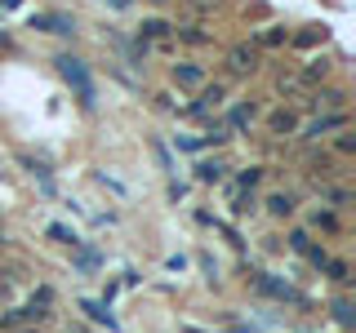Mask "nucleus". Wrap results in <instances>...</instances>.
Instances as JSON below:
<instances>
[{"label": "nucleus", "mask_w": 356, "mask_h": 333, "mask_svg": "<svg viewBox=\"0 0 356 333\" xmlns=\"http://www.w3.org/2000/svg\"><path fill=\"white\" fill-rule=\"evenodd\" d=\"M58 76L76 89V94H81V103H85V107H94V76H89V67H85L81 58L63 53V58H58Z\"/></svg>", "instance_id": "obj_1"}, {"label": "nucleus", "mask_w": 356, "mask_h": 333, "mask_svg": "<svg viewBox=\"0 0 356 333\" xmlns=\"http://www.w3.org/2000/svg\"><path fill=\"white\" fill-rule=\"evenodd\" d=\"M227 67H232L236 76H250L254 67H259V49H254V44H236V49L227 53Z\"/></svg>", "instance_id": "obj_2"}, {"label": "nucleus", "mask_w": 356, "mask_h": 333, "mask_svg": "<svg viewBox=\"0 0 356 333\" xmlns=\"http://www.w3.org/2000/svg\"><path fill=\"white\" fill-rule=\"evenodd\" d=\"M49 307H54V293H49V289H40V293L18 311V316H22V320H49Z\"/></svg>", "instance_id": "obj_3"}, {"label": "nucleus", "mask_w": 356, "mask_h": 333, "mask_svg": "<svg viewBox=\"0 0 356 333\" xmlns=\"http://www.w3.org/2000/svg\"><path fill=\"white\" fill-rule=\"evenodd\" d=\"M250 125H254V107L241 103V107L227 111V125H222V129H236V133H241V129H250Z\"/></svg>", "instance_id": "obj_4"}, {"label": "nucleus", "mask_w": 356, "mask_h": 333, "mask_svg": "<svg viewBox=\"0 0 356 333\" xmlns=\"http://www.w3.org/2000/svg\"><path fill=\"white\" fill-rule=\"evenodd\" d=\"M267 129H272V133H294L298 116H294V111H272V116H267Z\"/></svg>", "instance_id": "obj_5"}, {"label": "nucleus", "mask_w": 356, "mask_h": 333, "mask_svg": "<svg viewBox=\"0 0 356 333\" xmlns=\"http://www.w3.org/2000/svg\"><path fill=\"white\" fill-rule=\"evenodd\" d=\"M339 125H348L343 111H339V116H321V120H312V125H307V138H321V133H330V129H339Z\"/></svg>", "instance_id": "obj_6"}, {"label": "nucleus", "mask_w": 356, "mask_h": 333, "mask_svg": "<svg viewBox=\"0 0 356 333\" xmlns=\"http://www.w3.org/2000/svg\"><path fill=\"white\" fill-rule=\"evenodd\" d=\"M267 209H272L276 218H289V214H294V196H289V191H276L272 200H267Z\"/></svg>", "instance_id": "obj_7"}, {"label": "nucleus", "mask_w": 356, "mask_h": 333, "mask_svg": "<svg viewBox=\"0 0 356 333\" xmlns=\"http://www.w3.org/2000/svg\"><path fill=\"white\" fill-rule=\"evenodd\" d=\"M222 169H227L222 160H200V164H196V178H200V182H218Z\"/></svg>", "instance_id": "obj_8"}, {"label": "nucleus", "mask_w": 356, "mask_h": 333, "mask_svg": "<svg viewBox=\"0 0 356 333\" xmlns=\"http://www.w3.org/2000/svg\"><path fill=\"white\" fill-rule=\"evenodd\" d=\"M330 67H334L330 58H312V62H307V71H303V80H307V85L325 80V76H330Z\"/></svg>", "instance_id": "obj_9"}, {"label": "nucleus", "mask_w": 356, "mask_h": 333, "mask_svg": "<svg viewBox=\"0 0 356 333\" xmlns=\"http://www.w3.org/2000/svg\"><path fill=\"white\" fill-rule=\"evenodd\" d=\"M174 80H178V85H200V80H205V71L187 62V67H174Z\"/></svg>", "instance_id": "obj_10"}, {"label": "nucleus", "mask_w": 356, "mask_h": 333, "mask_svg": "<svg viewBox=\"0 0 356 333\" xmlns=\"http://www.w3.org/2000/svg\"><path fill=\"white\" fill-rule=\"evenodd\" d=\"M222 103V89L214 85V89H205V94H200V103H196V111H209V107H218Z\"/></svg>", "instance_id": "obj_11"}, {"label": "nucleus", "mask_w": 356, "mask_h": 333, "mask_svg": "<svg viewBox=\"0 0 356 333\" xmlns=\"http://www.w3.org/2000/svg\"><path fill=\"white\" fill-rule=\"evenodd\" d=\"M85 311H89V316H94V320H103V325L111 329V325H116V320H111V311L103 307V302H85Z\"/></svg>", "instance_id": "obj_12"}, {"label": "nucleus", "mask_w": 356, "mask_h": 333, "mask_svg": "<svg viewBox=\"0 0 356 333\" xmlns=\"http://www.w3.org/2000/svg\"><path fill=\"white\" fill-rule=\"evenodd\" d=\"M170 31V22H161V18H147L143 22V36H165Z\"/></svg>", "instance_id": "obj_13"}, {"label": "nucleus", "mask_w": 356, "mask_h": 333, "mask_svg": "<svg viewBox=\"0 0 356 333\" xmlns=\"http://www.w3.org/2000/svg\"><path fill=\"white\" fill-rule=\"evenodd\" d=\"M334 320H339V325H352V302L339 298V302H334Z\"/></svg>", "instance_id": "obj_14"}, {"label": "nucleus", "mask_w": 356, "mask_h": 333, "mask_svg": "<svg viewBox=\"0 0 356 333\" xmlns=\"http://www.w3.org/2000/svg\"><path fill=\"white\" fill-rule=\"evenodd\" d=\"M343 98H348V94H339V89H325V94H316V103H325V107H343Z\"/></svg>", "instance_id": "obj_15"}, {"label": "nucleus", "mask_w": 356, "mask_h": 333, "mask_svg": "<svg viewBox=\"0 0 356 333\" xmlns=\"http://www.w3.org/2000/svg\"><path fill=\"white\" fill-rule=\"evenodd\" d=\"M289 244H294L298 253H312V236H307V231H294V236H289Z\"/></svg>", "instance_id": "obj_16"}, {"label": "nucleus", "mask_w": 356, "mask_h": 333, "mask_svg": "<svg viewBox=\"0 0 356 333\" xmlns=\"http://www.w3.org/2000/svg\"><path fill=\"white\" fill-rule=\"evenodd\" d=\"M49 236H54V240H63V244H76V236H72V231H67V227H58V222H54V227H49Z\"/></svg>", "instance_id": "obj_17"}, {"label": "nucleus", "mask_w": 356, "mask_h": 333, "mask_svg": "<svg viewBox=\"0 0 356 333\" xmlns=\"http://www.w3.org/2000/svg\"><path fill=\"white\" fill-rule=\"evenodd\" d=\"M330 266V275H334V280H348V266H343V262H325Z\"/></svg>", "instance_id": "obj_18"}, {"label": "nucleus", "mask_w": 356, "mask_h": 333, "mask_svg": "<svg viewBox=\"0 0 356 333\" xmlns=\"http://www.w3.org/2000/svg\"><path fill=\"white\" fill-rule=\"evenodd\" d=\"M178 36H183V40H192V44H205V40H209L205 31H178Z\"/></svg>", "instance_id": "obj_19"}, {"label": "nucleus", "mask_w": 356, "mask_h": 333, "mask_svg": "<svg viewBox=\"0 0 356 333\" xmlns=\"http://www.w3.org/2000/svg\"><path fill=\"white\" fill-rule=\"evenodd\" d=\"M316 227H325V231H334L339 222H334V214H316Z\"/></svg>", "instance_id": "obj_20"}, {"label": "nucleus", "mask_w": 356, "mask_h": 333, "mask_svg": "<svg viewBox=\"0 0 356 333\" xmlns=\"http://www.w3.org/2000/svg\"><path fill=\"white\" fill-rule=\"evenodd\" d=\"M5 293H9V284H0V298H5Z\"/></svg>", "instance_id": "obj_21"}, {"label": "nucleus", "mask_w": 356, "mask_h": 333, "mask_svg": "<svg viewBox=\"0 0 356 333\" xmlns=\"http://www.w3.org/2000/svg\"><path fill=\"white\" fill-rule=\"evenodd\" d=\"M18 333H40V329H18Z\"/></svg>", "instance_id": "obj_22"}, {"label": "nucleus", "mask_w": 356, "mask_h": 333, "mask_svg": "<svg viewBox=\"0 0 356 333\" xmlns=\"http://www.w3.org/2000/svg\"><path fill=\"white\" fill-rule=\"evenodd\" d=\"M200 5H218V0H200Z\"/></svg>", "instance_id": "obj_23"}, {"label": "nucleus", "mask_w": 356, "mask_h": 333, "mask_svg": "<svg viewBox=\"0 0 356 333\" xmlns=\"http://www.w3.org/2000/svg\"><path fill=\"white\" fill-rule=\"evenodd\" d=\"M5 5H18V0H5Z\"/></svg>", "instance_id": "obj_24"}]
</instances>
